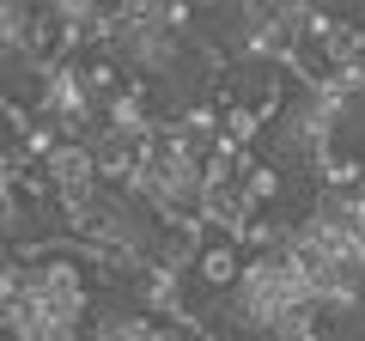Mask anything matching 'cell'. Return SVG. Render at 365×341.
<instances>
[{"label": "cell", "mask_w": 365, "mask_h": 341, "mask_svg": "<svg viewBox=\"0 0 365 341\" xmlns=\"http://www.w3.org/2000/svg\"><path fill=\"white\" fill-rule=\"evenodd\" d=\"M244 256L250 250H244V232H237V225H225V220H195L189 225V250H182V263L170 268V280H177V317L201 323V317L237 287Z\"/></svg>", "instance_id": "6da1fadb"}]
</instances>
